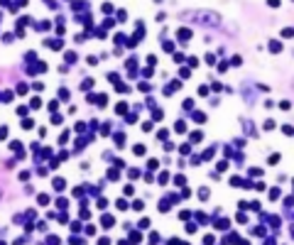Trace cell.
I'll return each mask as SVG.
<instances>
[{
	"mask_svg": "<svg viewBox=\"0 0 294 245\" xmlns=\"http://www.w3.org/2000/svg\"><path fill=\"white\" fill-rule=\"evenodd\" d=\"M267 5H270V8H277V5H280V0H267Z\"/></svg>",
	"mask_w": 294,
	"mask_h": 245,
	"instance_id": "1",
	"label": "cell"
}]
</instances>
